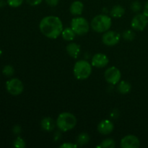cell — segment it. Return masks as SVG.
<instances>
[{
  "mask_svg": "<svg viewBox=\"0 0 148 148\" xmlns=\"http://www.w3.org/2000/svg\"><path fill=\"white\" fill-rule=\"evenodd\" d=\"M39 28L42 34L51 39L57 38L64 30L62 20L56 16L43 17L40 22Z\"/></svg>",
  "mask_w": 148,
  "mask_h": 148,
  "instance_id": "cell-1",
  "label": "cell"
},
{
  "mask_svg": "<svg viewBox=\"0 0 148 148\" xmlns=\"http://www.w3.org/2000/svg\"><path fill=\"white\" fill-rule=\"evenodd\" d=\"M77 124V119L74 114L69 112H63L60 114L56 120L58 128L62 132H68L75 127Z\"/></svg>",
  "mask_w": 148,
  "mask_h": 148,
  "instance_id": "cell-2",
  "label": "cell"
},
{
  "mask_svg": "<svg viewBox=\"0 0 148 148\" xmlns=\"http://www.w3.org/2000/svg\"><path fill=\"white\" fill-rule=\"evenodd\" d=\"M90 25L92 30L97 33H105L108 31L111 27L112 21L109 16L106 14H99L92 19Z\"/></svg>",
  "mask_w": 148,
  "mask_h": 148,
  "instance_id": "cell-3",
  "label": "cell"
},
{
  "mask_svg": "<svg viewBox=\"0 0 148 148\" xmlns=\"http://www.w3.org/2000/svg\"><path fill=\"white\" fill-rule=\"evenodd\" d=\"M73 72L74 75L77 79H86L92 73V64L85 60H79L75 63Z\"/></svg>",
  "mask_w": 148,
  "mask_h": 148,
  "instance_id": "cell-4",
  "label": "cell"
},
{
  "mask_svg": "<svg viewBox=\"0 0 148 148\" xmlns=\"http://www.w3.org/2000/svg\"><path fill=\"white\" fill-rule=\"evenodd\" d=\"M71 27L76 35L83 36L87 34L90 30V25L88 20L82 17H75L71 22Z\"/></svg>",
  "mask_w": 148,
  "mask_h": 148,
  "instance_id": "cell-5",
  "label": "cell"
},
{
  "mask_svg": "<svg viewBox=\"0 0 148 148\" xmlns=\"http://www.w3.org/2000/svg\"><path fill=\"white\" fill-rule=\"evenodd\" d=\"M6 88L9 93L12 95H19L23 92L24 85L21 80L17 78L10 79L6 83Z\"/></svg>",
  "mask_w": 148,
  "mask_h": 148,
  "instance_id": "cell-6",
  "label": "cell"
},
{
  "mask_svg": "<svg viewBox=\"0 0 148 148\" xmlns=\"http://www.w3.org/2000/svg\"><path fill=\"white\" fill-rule=\"evenodd\" d=\"M104 77L108 83L111 85H116L121 80V74L118 68L111 66L106 70Z\"/></svg>",
  "mask_w": 148,
  "mask_h": 148,
  "instance_id": "cell-7",
  "label": "cell"
},
{
  "mask_svg": "<svg viewBox=\"0 0 148 148\" xmlns=\"http://www.w3.org/2000/svg\"><path fill=\"white\" fill-rule=\"evenodd\" d=\"M120 35L116 31L109 30L105 32L102 36V41L105 45L108 46H113L116 45L119 42Z\"/></svg>",
  "mask_w": 148,
  "mask_h": 148,
  "instance_id": "cell-8",
  "label": "cell"
},
{
  "mask_svg": "<svg viewBox=\"0 0 148 148\" xmlns=\"http://www.w3.org/2000/svg\"><path fill=\"white\" fill-rule=\"evenodd\" d=\"M148 24V17L143 14H137L133 17L131 25L134 30L142 31Z\"/></svg>",
  "mask_w": 148,
  "mask_h": 148,
  "instance_id": "cell-9",
  "label": "cell"
},
{
  "mask_svg": "<svg viewBox=\"0 0 148 148\" xmlns=\"http://www.w3.org/2000/svg\"><path fill=\"white\" fill-rule=\"evenodd\" d=\"M140 145V140L132 134L125 136L121 140V147L122 148H138Z\"/></svg>",
  "mask_w": 148,
  "mask_h": 148,
  "instance_id": "cell-10",
  "label": "cell"
},
{
  "mask_svg": "<svg viewBox=\"0 0 148 148\" xmlns=\"http://www.w3.org/2000/svg\"><path fill=\"white\" fill-rule=\"evenodd\" d=\"M109 63L108 56L103 53H98L94 55L92 58V66L97 68H103L106 66Z\"/></svg>",
  "mask_w": 148,
  "mask_h": 148,
  "instance_id": "cell-11",
  "label": "cell"
},
{
  "mask_svg": "<svg viewBox=\"0 0 148 148\" xmlns=\"http://www.w3.org/2000/svg\"><path fill=\"white\" fill-rule=\"evenodd\" d=\"M114 129V124L108 119H104L101 121L98 125V131L103 135L111 134Z\"/></svg>",
  "mask_w": 148,
  "mask_h": 148,
  "instance_id": "cell-12",
  "label": "cell"
},
{
  "mask_svg": "<svg viewBox=\"0 0 148 148\" xmlns=\"http://www.w3.org/2000/svg\"><path fill=\"white\" fill-rule=\"evenodd\" d=\"M66 52L71 57L76 59L80 53V46L75 43H71L66 46Z\"/></svg>",
  "mask_w": 148,
  "mask_h": 148,
  "instance_id": "cell-13",
  "label": "cell"
},
{
  "mask_svg": "<svg viewBox=\"0 0 148 148\" xmlns=\"http://www.w3.org/2000/svg\"><path fill=\"white\" fill-rule=\"evenodd\" d=\"M84 5L82 4V1H75L74 2L72 3L69 8V11H70L71 14L73 15L78 16L82 14V12H83Z\"/></svg>",
  "mask_w": 148,
  "mask_h": 148,
  "instance_id": "cell-14",
  "label": "cell"
},
{
  "mask_svg": "<svg viewBox=\"0 0 148 148\" xmlns=\"http://www.w3.org/2000/svg\"><path fill=\"white\" fill-rule=\"evenodd\" d=\"M40 126H41V128L45 131L51 132L55 128L56 124H55L54 121L52 118H51V117H45L41 120Z\"/></svg>",
  "mask_w": 148,
  "mask_h": 148,
  "instance_id": "cell-15",
  "label": "cell"
},
{
  "mask_svg": "<svg viewBox=\"0 0 148 148\" xmlns=\"http://www.w3.org/2000/svg\"><path fill=\"white\" fill-rule=\"evenodd\" d=\"M132 85L127 81H121L118 83L117 90L121 94H127L131 91Z\"/></svg>",
  "mask_w": 148,
  "mask_h": 148,
  "instance_id": "cell-16",
  "label": "cell"
},
{
  "mask_svg": "<svg viewBox=\"0 0 148 148\" xmlns=\"http://www.w3.org/2000/svg\"><path fill=\"white\" fill-rule=\"evenodd\" d=\"M125 13V10L121 5H116L111 9V15L115 18H120L122 17Z\"/></svg>",
  "mask_w": 148,
  "mask_h": 148,
  "instance_id": "cell-17",
  "label": "cell"
},
{
  "mask_svg": "<svg viewBox=\"0 0 148 148\" xmlns=\"http://www.w3.org/2000/svg\"><path fill=\"white\" fill-rule=\"evenodd\" d=\"M75 36H76V33L74 32L72 27H70V28L66 27V28L64 29L62 33V38L65 40H67V41H71V40H74V38H75Z\"/></svg>",
  "mask_w": 148,
  "mask_h": 148,
  "instance_id": "cell-18",
  "label": "cell"
},
{
  "mask_svg": "<svg viewBox=\"0 0 148 148\" xmlns=\"http://www.w3.org/2000/svg\"><path fill=\"white\" fill-rule=\"evenodd\" d=\"M90 141V136L87 133H81L79 134L77 139V143L79 145H84L88 144Z\"/></svg>",
  "mask_w": 148,
  "mask_h": 148,
  "instance_id": "cell-19",
  "label": "cell"
},
{
  "mask_svg": "<svg viewBox=\"0 0 148 148\" xmlns=\"http://www.w3.org/2000/svg\"><path fill=\"white\" fill-rule=\"evenodd\" d=\"M115 147V142L112 139H106L102 141L100 145L97 146V147L101 148H114Z\"/></svg>",
  "mask_w": 148,
  "mask_h": 148,
  "instance_id": "cell-20",
  "label": "cell"
},
{
  "mask_svg": "<svg viewBox=\"0 0 148 148\" xmlns=\"http://www.w3.org/2000/svg\"><path fill=\"white\" fill-rule=\"evenodd\" d=\"M123 38L124 40L131 41L135 38V33L131 30H127L123 33Z\"/></svg>",
  "mask_w": 148,
  "mask_h": 148,
  "instance_id": "cell-21",
  "label": "cell"
},
{
  "mask_svg": "<svg viewBox=\"0 0 148 148\" xmlns=\"http://www.w3.org/2000/svg\"><path fill=\"white\" fill-rule=\"evenodd\" d=\"M14 72V68H13V66H11V65H7V66H5L4 68H3V70H2L3 74L7 77H10L12 76V75H13Z\"/></svg>",
  "mask_w": 148,
  "mask_h": 148,
  "instance_id": "cell-22",
  "label": "cell"
},
{
  "mask_svg": "<svg viewBox=\"0 0 148 148\" xmlns=\"http://www.w3.org/2000/svg\"><path fill=\"white\" fill-rule=\"evenodd\" d=\"M14 146L17 148H24L25 147L26 145L24 140L22 139L21 137H17V139L14 141Z\"/></svg>",
  "mask_w": 148,
  "mask_h": 148,
  "instance_id": "cell-23",
  "label": "cell"
},
{
  "mask_svg": "<svg viewBox=\"0 0 148 148\" xmlns=\"http://www.w3.org/2000/svg\"><path fill=\"white\" fill-rule=\"evenodd\" d=\"M142 9V4L140 1H134L131 4V10H132L134 12H138L141 10Z\"/></svg>",
  "mask_w": 148,
  "mask_h": 148,
  "instance_id": "cell-24",
  "label": "cell"
},
{
  "mask_svg": "<svg viewBox=\"0 0 148 148\" xmlns=\"http://www.w3.org/2000/svg\"><path fill=\"white\" fill-rule=\"evenodd\" d=\"M7 4L12 7H18L23 4V0H7Z\"/></svg>",
  "mask_w": 148,
  "mask_h": 148,
  "instance_id": "cell-25",
  "label": "cell"
},
{
  "mask_svg": "<svg viewBox=\"0 0 148 148\" xmlns=\"http://www.w3.org/2000/svg\"><path fill=\"white\" fill-rule=\"evenodd\" d=\"M60 148H77V145L75 144H73V143H66L62 144V145H60Z\"/></svg>",
  "mask_w": 148,
  "mask_h": 148,
  "instance_id": "cell-26",
  "label": "cell"
},
{
  "mask_svg": "<svg viewBox=\"0 0 148 148\" xmlns=\"http://www.w3.org/2000/svg\"><path fill=\"white\" fill-rule=\"evenodd\" d=\"M43 0H26L27 3L30 6H37L39 5L42 2Z\"/></svg>",
  "mask_w": 148,
  "mask_h": 148,
  "instance_id": "cell-27",
  "label": "cell"
},
{
  "mask_svg": "<svg viewBox=\"0 0 148 148\" xmlns=\"http://www.w3.org/2000/svg\"><path fill=\"white\" fill-rule=\"evenodd\" d=\"M46 4L50 7H55L59 4V0H45Z\"/></svg>",
  "mask_w": 148,
  "mask_h": 148,
  "instance_id": "cell-28",
  "label": "cell"
},
{
  "mask_svg": "<svg viewBox=\"0 0 148 148\" xmlns=\"http://www.w3.org/2000/svg\"><path fill=\"white\" fill-rule=\"evenodd\" d=\"M143 14H145V15L147 17H148V1L146 2L145 5L144 10H143Z\"/></svg>",
  "mask_w": 148,
  "mask_h": 148,
  "instance_id": "cell-29",
  "label": "cell"
},
{
  "mask_svg": "<svg viewBox=\"0 0 148 148\" xmlns=\"http://www.w3.org/2000/svg\"><path fill=\"white\" fill-rule=\"evenodd\" d=\"M20 132H21V129H20V127H19V126H15V127L13 128V132L14 133V134H19V133H20Z\"/></svg>",
  "mask_w": 148,
  "mask_h": 148,
  "instance_id": "cell-30",
  "label": "cell"
},
{
  "mask_svg": "<svg viewBox=\"0 0 148 148\" xmlns=\"http://www.w3.org/2000/svg\"><path fill=\"white\" fill-rule=\"evenodd\" d=\"M5 5V2H4V0H0V7H4Z\"/></svg>",
  "mask_w": 148,
  "mask_h": 148,
  "instance_id": "cell-31",
  "label": "cell"
}]
</instances>
